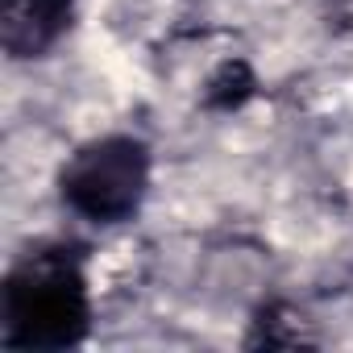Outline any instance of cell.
Returning <instances> with one entry per match:
<instances>
[{
    "label": "cell",
    "instance_id": "1",
    "mask_svg": "<svg viewBox=\"0 0 353 353\" xmlns=\"http://www.w3.org/2000/svg\"><path fill=\"white\" fill-rule=\"evenodd\" d=\"M88 283L75 258L46 250L26 258L5 287V345L67 349L88 332Z\"/></svg>",
    "mask_w": 353,
    "mask_h": 353
},
{
    "label": "cell",
    "instance_id": "4",
    "mask_svg": "<svg viewBox=\"0 0 353 353\" xmlns=\"http://www.w3.org/2000/svg\"><path fill=\"white\" fill-rule=\"evenodd\" d=\"M250 92H254L250 67H245V63H225V67L212 75V83H208V104H212V108H237Z\"/></svg>",
    "mask_w": 353,
    "mask_h": 353
},
{
    "label": "cell",
    "instance_id": "3",
    "mask_svg": "<svg viewBox=\"0 0 353 353\" xmlns=\"http://www.w3.org/2000/svg\"><path fill=\"white\" fill-rule=\"evenodd\" d=\"M75 0H0V42L13 59L46 54L71 26Z\"/></svg>",
    "mask_w": 353,
    "mask_h": 353
},
{
    "label": "cell",
    "instance_id": "2",
    "mask_svg": "<svg viewBox=\"0 0 353 353\" xmlns=\"http://www.w3.org/2000/svg\"><path fill=\"white\" fill-rule=\"evenodd\" d=\"M63 200L96 225L129 221L150 188V154L133 137H100L63 166Z\"/></svg>",
    "mask_w": 353,
    "mask_h": 353
}]
</instances>
